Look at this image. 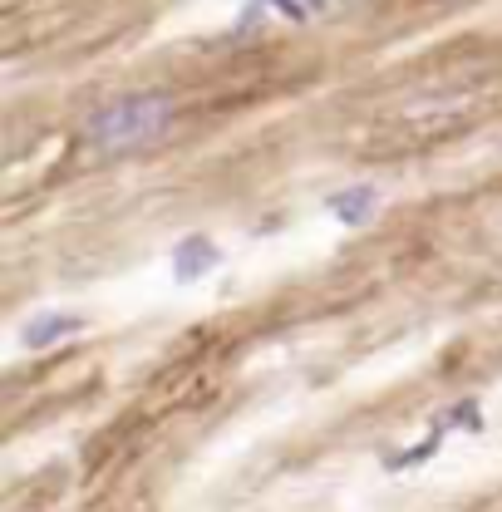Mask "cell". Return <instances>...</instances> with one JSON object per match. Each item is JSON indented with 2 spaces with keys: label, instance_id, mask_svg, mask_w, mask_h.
<instances>
[{
  "label": "cell",
  "instance_id": "cell-1",
  "mask_svg": "<svg viewBox=\"0 0 502 512\" xmlns=\"http://www.w3.org/2000/svg\"><path fill=\"white\" fill-rule=\"evenodd\" d=\"M173 114L178 109H173L168 94H124V99L94 109L84 119V128H79V138L89 148H99V153H128V148L153 143L158 133H168Z\"/></svg>",
  "mask_w": 502,
  "mask_h": 512
},
{
  "label": "cell",
  "instance_id": "cell-3",
  "mask_svg": "<svg viewBox=\"0 0 502 512\" xmlns=\"http://www.w3.org/2000/svg\"><path fill=\"white\" fill-rule=\"evenodd\" d=\"M79 330H84V320H79V316L45 311V316L25 320V330H20V345H25V350H50L55 340H64V335H79Z\"/></svg>",
  "mask_w": 502,
  "mask_h": 512
},
{
  "label": "cell",
  "instance_id": "cell-2",
  "mask_svg": "<svg viewBox=\"0 0 502 512\" xmlns=\"http://www.w3.org/2000/svg\"><path fill=\"white\" fill-rule=\"evenodd\" d=\"M217 266H222V247H217L212 237H183V242L173 247V276H178L183 286L212 276Z\"/></svg>",
  "mask_w": 502,
  "mask_h": 512
},
{
  "label": "cell",
  "instance_id": "cell-5",
  "mask_svg": "<svg viewBox=\"0 0 502 512\" xmlns=\"http://www.w3.org/2000/svg\"><path fill=\"white\" fill-rule=\"evenodd\" d=\"M439 444H443V434H439V429H434V434H429L424 444H414V448H409V453H399V458H389V468H414V463H424V458H434V453H439Z\"/></svg>",
  "mask_w": 502,
  "mask_h": 512
},
{
  "label": "cell",
  "instance_id": "cell-7",
  "mask_svg": "<svg viewBox=\"0 0 502 512\" xmlns=\"http://www.w3.org/2000/svg\"><path fill=\"white\" fill-rule=\"evenodd\" d=\"M306 5H311V10H325V5H330V0H306Z\"/></svg>",
  "mask_w": 502,
  "mask_h": 512
},
{
  "label": "cell",
  "instance_id": "cell-6",
  "mask_svg": "<svg viewBox=\"0 0 502 512\" xmlns=\"http://www.w3.org/2000/svg\"><path fill=\"white\" fill-rule=\"evenodd\" d=\"M271 5H276V10L286 15V20H301V15L311 10V5H296V0H271Z\"/></svg>",
  "mask_w": 502,
  "mask_h": 512
},
{
  "label": "cell",
  "instance_id": "cell-4",
  "mask_svg": "<svg viewBox=\"0 0 502 512\" xmlns=\"http://www.w3.org/2000/svg\"><path fill=\"white\" fill-rule=\"evenodd\" d=\"M325 207H330V217H340V227H365V222L375 217L379 192L375 188H345V192H335Z\"/></svg>",
  "mask_w": 502,
  "mask_h": 512
}]
</instances>
